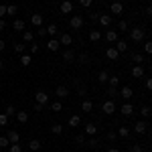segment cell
<instances>
[{
	"instance_id": "f6af8a7d",
	"label": "cell",
	"mask_w": 152,
	"mask_h": 152,
	"mask_svg": "<svg viewBox=\"0 0 152 152\" xmlns=\"http://www.w3.org/2000/svg\"><path fill=\"white\" fill-rule=\"evenodd\" d=\"M37 35L39 37H47V28H45V26H39V28H37Z\"/></svg>"
},
{
	"instance_id": "f35d334b",
	"label": "cell",
	"mask_w": 152,
	"mask_h": 152,
	"mask_svg": "<svg viewBox=\"0 0 152 152\" xmlns=\"http://www.w3.org/2000/svg\"><path fill=\"white\" fill-rule=\"evenodd\" d=\"M107 83H110L112 87H118V83H120V79H118L116 75H110V77H107Z\"/></svg>"
},
{
	"instance_id": "836d02e7",
	"label": "cell",
	"mask_w": 152,
	"mask_h": 152,
	"mask_svg": "<svg viewBox=\"0 0 152 152\" xmlns=\"http://www.w3.org/2000/svg\"><path fill=\"white\" fill-rule=\"evenodd\" d=\"M16 12H18V6H16V4H8V6H6V14H10V16H14Z\"/></svg>"
},
{
	"instance_id": "681fc988",
	"label": "cell",
	"mask_w": 152,
	"mask_h": 152,
	"mask_svg": "<svg viewBox=\"0 0 152 152\" xmlns=\"http://www.w3.org/2000/svg\"><path fill=\"white\" fill-rule=\"evenodd\" d=\"M116 138H118V134H116V132H112V130H110V132H107V140L116 142Z\"/></svg>"
},
{
	"instance_id": "ac0fdd59",
	"label": "cell",
	"mask_w": 152,
	"mask_h": 152,
	"mask_svg": "<svg viewBox=\"0 0 152 152\" xmlns=\"http://www.w3.org/2000/svg\"><path fill=\"white\" fill-rule=\"evenodd\" d=\"M132 77H134V79L144 77V69H142V65H134V67H132Z\"/></svg>"
},
{
	"instance_id": "7bdbcfd3",
	"label": "cell",
	"mask_w": 152,
	"mask_h": 152,
	"mask_svg": "<svg viewBox=\"0 0 152 152\" xmlns=\"http://www.w3.org/2000/svg\"><path fill=\"white\" fill-rule=\"evenodd\" d=\"M10 152H23V146L16 142V144H10Z\"/></svg>"
},
{
	"instance_id": "7dc6e473",
	"label": "cell",
	"mask_w": 152,
	"mask_h": 152,
	"mask_svg": "<svg viewBox=\"0 0 152 152\" xmlns=\"http://www.w3.org/2000/svg\"><path fill=\"white\" fill-rule=\"evenodd\" d=\"M144 51H146L148 55L152 53V43H150V41H146V43H144Z\"/></svg>"
},
{
	"instance_id": "d590c367",
	"label": "cell",
	"mask_w": 152,
	"mask_h": 152,
	"mask_svg": "<svg viewBox=\"0 0 152 152\" xmlns=\"http://www.w3.org/2000/svg\"><path fill=\"white\" fill-rule=\"evenodd\" d=\"M118 89L116 87H112V85H110V87H107V97H110V99H114V97H118Z\"/></svg>"
},
{
	"instance_id": "f5cc1de1",
	"label": "cell",
	"mask_w": 152,
	"mask_h": 152,
	"mask_svg": "<svg viewBox=\"0 0 152 152\" xmlns=\"http://www.w3.org/2000/svg\"><path fill=\"white\" fill-rule=\"evenodd\" d=\"M130 152H142V146H140V144H132Z\"/></svg>"
},
{
	"instance_id": "7402d4cb",
	"label": "cell",
	"mask_w": 152,
	"mask_h": 152,
	"mask_svg": "<svg viewBox=\"0 0 152 152\" xmlns=\"http://www.w3.org/2000/svg\"><path fill=\"white\" fill-rule=\"evenodd\" d=\"M63 61H65V63H73V61H75V51L67 49V51L63 53Z\"/></svg>"
},
{
	"instance_id": "b9f144b4",
	"label": "cell",
	"mask_w": 152,
	"mask_h": 152,
	"mask_svg": "<svg viewBox=\"0 0 152 152\" xmlns=\"http://www.w3.org/2000/svg\"><path fill=\"white\" fill-rule=\"evenodd\" d=\"M140 114H142L144 118H150V105H144V107L140 110Z\"/></svg>"
},
{
	"instance_id": "3957f363",
	"label": "cell",
	"mask_w": 152,
	"mask_h": 152,
	"mask_svg": "<svg viewBox=\"0 0 152 152\" xmlns=\"http://www.w3.org/2000/svg\"><path fill=\"white\" fill-rule=\"evenodd\" d=\"M134 132H136V134H146V132H148V122H146V120H138V122L134 124Z\"/></svg>"
},
{
	"instance_id": "cb8c5ba5",
	"label": "cell",
	"mask_w": 152,
	"mask_h": 152,
	"mask_svg": "<svg viewBox=\"0 0 152 152\" xmlns=\"http://www.w3.org/2000/svg\"><path fill=\"white\" fill-rule=\"evenodd\" d=\"M35 41V33L33 31H23V43H33Z\"/></svg>"
},
{
	"instance_id": "52a82bcc",
	"label": "cell",
	"mask_w": 152,
	"mask_h": 152,
	"mask_svg": "<svg viewBox=\"0 0 152 152\" xmlns=\"http://www.w3.org/2000/svg\"><path fill=\"white\" fill-rule=\"evenodd\" d=\"M35 102L41 105H47L49 104V94H45V91H37L35 94Z\"/></svg>"
},
{
	"instance_id": "94428289",
	"label": "cell",
	"mask_w": 152,
	"mask_h": 152,
	"mask_svg": "<svg viewBox=\"0 0 152 152\" xmlns=\"http://www.w3.org/2000/svg\"><path fill=\"white\" fill-rule=\"evenodd\" d=\"M31 53H39V45H33L31 43Z\"/></svg>"
},
{
	"instance_id": "5b68a950",
	"label": "cell",
	"mask_w": 152,
	"mask_h": 152,
	"mask_svg": "<svg viewBox=\"0 0 152 152\" xmlns=\"http://www.w3.org/2000/svg\"><path fill=\"white\" fill-rule=\"evenodd\" d=\"M110 12H112V14H116V16H120V14H122V12H124V4H122V2H112V4H110Z\"/></svg>"
},
{
	"instance_id": "bcb514c9",
	"label": "cell",
	"mask_w": 152,
	"mask_h": 152,
	"mask_svg": "<svg viewBox=\"0 0 152 152\" xmlns=\"http://www.w3.org/2000/svg\"><path fill=\"white\" fill-rule=\"evenodd\" d=\"M118 28H120V31H128V23H126V20H120V23H118Z\"/></svg>"
},
{
	"instance_id": "9c48e42d",
	"label": "cell",
	"mask_w": 152,
	"mask_h": 152,
	"mask_svg": "<svg viewBox=\"0 0 152 152\" xmlns=\"http://www.w3.org/2000/svg\"><path fill=\"white\" fill-rule=\"evenodd\" d=\"M16 120H18V124H26L28 122V112L26 110H16Z\"/></svg>"
},
{
	"instance_id": "5bb4252c",
	"label": "cell",
	"mask_w": 152,
	"mask_h": 152,
	"mask_svg": "<svg viewBox=\"0 0 152 152\" xmlns=\"http://www.w3.org/2000/svg\"><path fill=\"white\" fill-rule=\"evenodd\" d=\"M6 138H8V142H10V144H16V142L20 140V134H18L16 130H8V134H6Z\"/></svg>"
},
{
	"instance_id": "6da1fadb",
	"label": "cell",
	"mask_w": 152,
	"mask_h": 152,
	"mask_svg": "<svg viewBox=\"0 0 152 152\" xmlns=\"http://www.w3.org/2000/svg\"><path fill=\"white\" fill-rule=\"evenodd\" d=\"M144 37H146V31H144V28H140V26L130 28V39H132L134 43H140V41H144Z\"/></svg>"
},
{
	"instance_id": "003e7915",
	"label": "cell",
	"mask_w": 152,
	"mask_h": 152,
	"mask_svg": "<svg viewBox=\"0 0 152 152\" xmlns=\"http://www.w3.org/2000/svg\"><path fill=\"white\" fill-rule=\"evenodd\" d=\"M97 2H104V0H97Z\"/></svg>"
},
{
	"instance_id": "9f6ffc18",
	"label": "cell",
	"mask_w": 152,
	"mask_h": 152,
	"mask_svg": "<svg viewBox=\"0 0 152 152\" xmlns=\"http://www.w3.org/2000/svg\"><path fill=\"white\" fill-rule=\"evenodd\" d=\"M85 94H87V91H85V87H83V85H79V89H77V95H81V97H83Z\"/></svg>"
},
{
	"instance_id": "ab89813d",
	"label": "cell",
	"mask_w": 152,
	"mask_h": 152,
	"mask_svg": "<svg viewBox=\"0 0 152 152\" xmlns=\"http://www.w3.org/2000/svg\"><path fill=\"white\" fill-rule=\"evenodd\" d=\"M51 132H53V134H61V132H63V126H61V124H53V126H51Z\"/></svg>"
},
{
	"instance_id": "7c38bea8",
	"label": "cell",
	"mask_w": 152,
	"mask_h": 152,
	"mask_svg": "<svg viewBox=\"0 0 152 152\" xmlns=\"http://www.w3.org/2000/svg\"><path fill=\"white\" fill-rule=\"evenodd\" d=\"M120 112H122V116H132V114H134V105L130 104V102H124V105H122Z\"/></svg>"
},
{
	"instance_id": "db71d44e",
	"label": "cell",
	"mask_w": 152,
	"mask_h": 152,
	"mask_svg": "<svg viewBox=\"0 0 152 152\" xmlns=\"http://www.w3.org/2000/svg\"><path fill=\"white\" fill-rule=\"evenodd\" d=\"M6 124H8V118L4 114H0V126H6Z\"/></svg>"
},
{
	"instance_id": "8fae6325",
	"label": "cell",
	"mask_w": 152,
	"mask_h": 152,
	"mask_svg": "<svg viewBox=\"0 0 152 152\" xmlns=\"http://www.w3.org/2000/svg\"><path fill=\"white\" fill-rule=\"evenodd\" d=\"M55 94H57V99H65V97H69V89L65 85H59L55 89Z\"/></svg>"
},
{
	"instance_id": "d6986e66",
	"label": "cell",
	"mask_w": 152,
	"mask_h": 152,
	"mask_svg": "<svg viewBox=\"0 0 152 152\" xmlns=\"http://www.w3.org/2000/svg\"><path fill=\"white\" fill-rule=\"evenodd\" d=\"M104 39H105V43H116L118 41V33L116 31H105Z\"/></svg>"
},
{
	"instance_id": "e575fe53",
	"label": "cell",
	"mask_w": 152,
	"mask_h": 152,
	"mask_svg": "<svg viewBox=\"0 0 152 152\" xmlns=\"http://www.w3.org/2000/svg\"><path fill=\"white\" fill-rule=\"evenodd\" d=\"M14 114H16V107H14V105H8V107L4 110V116L6 118H12Z\"/></svg>"
},
{
	"instance_id": "7a4b0ae2",
	"label": "cell",
	"mask_w": 152,
	"mask_h": 152,
	"mask_svg": "<svg viewBox=\"0 0 152 152\" xmlns=\"http://www.w3.org/2000/svg\"><path fill=\"white\" fill-rule=\"evenodd\" d=\"M102 112H104L105 116H112V114L116 112V104H114V99H105L104 104H102Z\"/></svg>"
},
{
	"instance_id": "4fadbf2b",
	"label": "cell",
	"mask_w": 152,
	"mask_h": 152,
	"mask_svg": "<svg viewBox=\"0 0 152 152\" xmlns=\"http://www.w3.org/2000/svg\"><path fill=\"white\" fill-rule=\"evenodd\" d=\"M118 51V53H126V51H128V43H126V41H124V39H118L116 41V47H114Z\"/></svg>"
},
{
	"instance_id": "9a60e30c",
	"label": "cell",
	"mask_w": 152,
	"mask_h": 152,
	"mask_svg": "<svg viewBox=\"0 0 152 152\" xmlns=\"http://www.w3.org/2000/svg\"><path fill=\"white\" fill-rule=\"evenodd\" d=\"M31 24H33V26H37V28H39V26H43V14L35 12V14L31 16Z\"/></svg>"
},
{
	"instance_id": "277c9868",
	"label": "cell",
	"mask_w": 152,
	"mask_h": 152,
	"mask_svg": "<svg viewBox=\"0 0 152 152\" xmlns=\"http://www.w3.org/2000/svg\"><path fill=\"white\" fill-rule=\"evenodd\" d=\"M59 45H63V47H69V45H73V37L69 35V33H63V35L57 37Z\"/></svg>"
},
{
	"instance_id": "8d00e7d4",
	"label": "cell",
	"mask_w": 152,
	"mask_h": 152,
	"mask_svg": "<svg viewBox=\"0 0 152 152\" xmlns=\"http://www.w3.org/2000/svg\"><path fill=\"white\" fill-rule=\"evenodd\" d=\"M14 51H16V53H20V55H23L24 51H26V45H24V43H14Z\"/></svg>"
},
{
	"instance_id": "44dd1931",
	"label": "cell",
	"mask_w": 152,
	"mask_h": 152,
	"mask_svg": "<svg viewBox=\"0 0 152 152\" xmlns=\"http://www.w3.org/2000/svg\"><path fill=\"white\" fill-rule=\"evenodd\" d=\"M45 28H47V35H51V39H57V37H59L57 24H49V26H45Z\"/></svg>"
},
{
	"instance_id": "680465c9",
	"label": "cell",
	"mask_w": 152,
	"mask_h": 152,
	"mask_svg": "<svg viewBox=\"0 0 152 152\" xmlns=\"http://www.w3.org/2000/svg\"><path fill=\"white\" fill-rule=\"evenodd\" d=\"M43 107H45V105H41V104L35 102V107H33V110H35V112H43Z\"/></svg>"
},
{
	"instance_id": "d6a6232c",
	"label": "cell",
	"mask_w": 152,
	"mask_h": 152,
	"mask_svg": "<svg viewBox=\"0 0 152 152\" xmlns=\"http://www.w3.org/2000/svg\"><path fill=\"white\" fill-rule=\"evenodd\" d=\"M107 77H110L107 71H99V73H97V81L99 83H107Z\"/></svg>"
},
{
	"instance_id": "c3c4849f",
	"label": "cell",
	"mask_w": 152,
	"mask_h": 152,
	"mask_svg": "<svg viewBox=\"0 0 152 152\" xmlns=\"http://www.w3.org/2000/svg\"><path fill=\"white\" fill-rule=\"evenodd\" d=\"M75 144H85V136H83V134L75 136Z\"/></svg>"
},
{
	"instance_id": "ee69618b",
	"label": "cell",
	"mask_w": 152,
	"mask_h": 152,
	"mask_svg": "<svg viewBox=\"0 0 152 152\" xmlns=\"http://www.w3.org/2000/svg\"><path fill=\"white\" fill-rule=\"evenodd\" d=\"M79 4H81L83 8H89V6L94 4V0H79Z\"/></svg>"
},
{
	"instance_id": "be15d7a7",
	"label": "cell",
	"mask_w": 152,
	"mask_h": 152,
	"mask_svg": "<svg viewBox=\"0 0 152 152\" xmlns=\"http://www.w3.org/2000/svg\"><path fill=\"white\" fill-rule=\"evenodd\" d=\"M4 47H6V43H4V41L0 39V51H4Z\"/></svg>"
},
{
	"instance_id": "ba28073f",
	"label": "cell",
	"mask_w": 152,
	"mask_h": 152,
	"mask_svg": "<svg viewBox=\"0 0 152 152\" xmlns=\"http://www.w3.org/2000/svg\"><path fill=\"white\" fill-rule=\"evenodd\" d=\"M59 12H61V14H69V12H73V2H71V0H65V2H61V6H59Z\"/></svg>"
},
{
	"instance_id": "d4e9b609",
	"label": "cell",
	"mask_w": 152,
	"mask_h": 152,
	"mask_svg": "<svg viewBox=\"0 0 152 152\" xmlns=\"http://www.w3.org/2000/svg\"><path fill=\"white\" fill-rule=\"evenodd\" d=\"M85 134H87V136H95V134H97V126L91 124V122L85 124Z\"/></svg>"
},
{
	"instance_id": "ffe728a7",
	"label": "cell",
	"mask_w": 152,
	"mask_h": 152,
	"mask_svg": "<svg viewBox=\"0 0 152 152\" xmlns=\"http://www.w3.org/2000/svg\"><path fill=\"white\" fill-rule=\"evenodd\" d=\"M99 39H102V31H99V28H91V31H89V41H91V43H97Z\"/></svg>"
},
{
	"instance_id": "83f0119b",
	"label": "cell",
	"mask_w": 152,
	"mask_h": 152,
	"mask_svg": "<svg viewBox=\"0 0 152 152\" xmlns=\"http://www.w3.org/2000/svg\"><path fill=\"white\" fill-rule=\"evenodd\" d=\"M81 110L85 112V114H89V112L94 110V104H91L89 99H83V102H81Z\"/></svg>"
},
{
	"instance_id": "4dcf8cb0",
	"label": "cell",
	"mask_w": 152,
	"mask_h": 152,
	"mask_svg": "<svg viewBox=\"0 0 152 152\" xmlns=\"http://www.w3.org/2000/svg\"><path fill=\"white\" fill-rule=\"evenodd\" d=\"M51 112H63V104H61V99H57V102H53L51 104Z\"/></svg>"
},
{
	"instance_id": "4316f807",
	"label": "cell",
	"mask_w": 152,
	"mask_h": 152,
	"mask_svg": "<svg viewBox=\"0 0 152 152\" xmlns=\"http://www.w3.org/2000/svg\"><path fill=\"white\" fill-rule=\"evenodd\" d=\"M67 124H69L71 128H75V126H79V124H81V116H77V114H73V116L69 118V122H67Z\"/></svg>"
},
{
	"instance_id": "f546056e",
	"label": "cell",
	"mask_w": 152,
	"mask_h": 152,
	"mask_svg": "<svg viewBox=\"0 0 152 152\" xmlns=\"http://www.w3.org/2000/svg\"><path fill=\"white\" fill-rule=\"evenodd\" d=\"M41 146H43V142H41V140H31V142H28V148H31L33 152L41 150Z\"/></svg>"
},
{
	"instance_id": "8992f818",
	"label": "cell",
	"mask_w": 152,
	"mask_h": 152,
	"mask_svg": "<svg viewBox=\"0 0 152 152\" xmlns=\"http://www.w3.org/2000/svg\"><path fill=\"white\" fill-rule=\"evenodd\" d=\"M69 26H71V28H81V26H83V16H79V14L71 16V18H69Z\"/></svg>"
},
{
	"instance_id": "2e32d148",
	"label": "cell",
	"mask_w": 152,
	"mask_h": 152,
	"mask_svg": "<svg viewBox=\"0 0 152 152\" xmlns=\"http://www.w3.org/2000/svg\"><path fill=\"white\" fill-rule=\"evenodd\" d=\"M97 23L102 24L104 28H107V26L112 24V16H110V14H99V18H97Z\"/></svg>"
},
{
	"instance_id": "11a10c76",
	"label": "cell",
	"mask_w": 152,
	"mask_h": 152,
	"mask_svg": "<svg viewBox=\"0 0 152 152\" xmlns=\"http://www.w3.org/2000/svg\"><path fill=\"white\" fill-rule=\"evenodd\" d=\"M4 16H6V6L0 4V18H4Z\"/></svg>"
},
{
	"instance_id": "30bf717a",
	"label": "cell",
	"mask_w": 152,
	"mask_h": 152,
	"mask_svg": "<svg viewBox=\"0 0 152 152\" xmlns=\"http://www.w3.org/2000/svg\"><path fill=\"white\" fill-rule=\"evenodd\" d=\"M118 94H120V95H122V97H124V99H126V102H128L130 97L134 95V89H132L130 85H124V87H122V89H120Z\"/></svg>"
},
{
	"instance_id": "6125c7cd",
	"label": "cell",
	"mask_w": 152,
	"mask_h": 152,
	"mask_svg": "<svg viewBox=\"0 0 152 152\" xmlns=\"http://www.w3.org/2000/svg\"><path fill=\"white\" fill-rule=\"evenodd\" d=\"M4 28H6V20H4V18H0V31H4Z\"/></svg>"
},
{
	"instance_id": "484cf974",
	"label": "cell",
	"mask_w": 152,
	"mask_h": 152,
	"mask_svg": "<svg viewBox=\"0 0 152 152\" xmlns=\"http://www.w3.org/2000/svg\"><path fill=\"white\" fill-rule=\"evenodd\" d=\"M59 47H61V45H59V41H57V39H51V41L47 43V49H49V51H53V53H57Z\"/></svg>"
},
{
	"instance_id": "74e56055",
	"label": "cell",
	"mask_w": 152,
	"mask_h": 152,
	"mask_svg": "<svg viewBox=\"0 0 152 152\" xmlns=\"http://www.w3.org/2000/svg\"><path fill=\"white\" fill-rule=\"evenodd\" d=\"M132 61H134L136 65H142V63H144V57H142L140 53H134V55H132Z\"/></svg>"
},
{
	"instance_id": "1f68e13d",
	"label": "cell",
	"mask_w": 152,
	"mask_h": 152,
	"mask_svg": "<svg viewBox=\"0 0 152 152\" xmlns=\"http://www.w3.org/2000/svg\"><path fill=\"white\" fill-rule=\"evenodd\" d=\"M118 134H120L122 138H128V136H130V128H128V126H120Z\"/></svg>"
},
{
	"instance_id": "6f0895ef",
	"label": "cell",
	"mask_w": 152,
	"mask_h": 152,
	"mask_svg": "<svg viewBox=\"0 0 152 152\" xmlns=\"http://www.w3.org/2000/svg\"><path fill=\"white\" fill-rule=\"evenodd\" d=\"M146 89H148V91L152 89V79H150V77H146Z\"/></svg>"
},
{
	"instance_id": "816d5d0a",
	"label": "cell",
	"mask_w": 152,
	"mask_h": 152,
	"mask_svg": "<svg viewBox=\"0 0 152 152\" xmlns=\"http://www.w3.org/2000/svg\"><path fill=\"white\" fill-rule=\"evenodd\" d=\"M87 144H89V146H91V148H97V144H99V142L95 140L94 136H91V138H89V142H87Z\"/></svg>"
},
{
	"instance_id": "603a6c76",
	"label": "cell",
	"mask_w": 152,
	"mask_h": 152,
	"mask_svg": "<svg viewBox=\"0 0 152 152\" xmlns=\"http://www.w3.org/2000/svg\"><path fill=\"white\" fill-rule=\"evenodd\" d=\"M24 26H26V24H24V20H20V18H16V20L12 23V28H14L16 33H23V31H24Z\"/></svg>"
},
{
	"instance_id": "60d3db41",
	"label": "cell",
	"mask_w": 152,
	"mask_h": 152,
	"mask_svg": "<svg viewBox=\"0 0 152 152\" xmlns=\"http://www.w3.org/2000/svg\"><path fill=\"white\" fill-rule=\"evenodd\" d=\"M8 146H10L8 138H6V136H0V148H8Z\"/></svg>"
},
{
	"instance_id": "e0dca14e",
	"label": "cell",
	"mask_w": 152,
	"mask_h": 152,
	"mask_svg": "<svg viewBox=\"0 0 152 152\" xmlns=\"http://www.w3.org/2000/svg\"><path fill=\"white\" fill-rule=\"evenodd\" d=\"M105 57L110 59V61H118V57H120V53H118L114 47H107L105 49Z\"/></svg>"
},
{
	"instance_id": "03108f58",
	"label": "cell",
	"mask_w": 152,
	"mask_h": 152,
	"mask_svg": "<svg viewBox=\"0 0 152 152\" xmlns=\"http://www.w3.org/2000/svg\"><path fill=\"white\" fill-rule=\"evenodd\" d=\"M107 152H120V150H118V148H112V150H107Z\"/></svg>"
},
{
	"instance_id": "e7e4bbea",
	"label": "cell",
	"mask_w": 152,
	"mask_h": 152,
	"mask_svg": "<svg viewBox=\"0 0 152 152\" xmlns=\"http://www.w3.org/2000/svg\"><path fill=\"white\" fill-rule=\"evenodd\" d=\"M2 67H4V59H0V71H2Z\"/></svg>"
},
{
	"instance_id": "f1b7e54d",
	"label": "cell",
	"mask_w": 152,
	"mask_h": 152,
	"mask_svg": "<svg viewBox=\"0 0 152 152\" xmlns=\"http://www.w3.org/2000/svg\"><path fill=\"white\" fill-rule=\"evenodd\" d=\"M31 63H33V59H31V55H26V53H23V55H20V65H23V67H28Z\"/></svg>"
},
{
	"instance_id": "f907efd6",
	"label": "cell",
	"mask_w": 152,
	"mask_h": 152,
	"mask_svg": "<svg viewBox=\"0 0 152 152\" xmlns=\"http://www.w3.org/2000/svg\"><path fill=\"white\" fill-rule=\"evenodd\" d=\"M97 18H99L97 12H89V20H91V23H97Z\"/></svg>"
},
{
	"instance_id": "91938a15",
	"label": "cell",
	"mask_w": 152,
	"mask_h": 152,
	"mask_svg": "<svg viewBox=\"0 0 152 152\" xmlns=\"http://www.w3.org/2000/svg\"><path fill=\"white\" fill-rule=\"evenodd\" d=\"M79 63L85 65V63H87V55H79Z\"/></svg>"
}]
</instances>
